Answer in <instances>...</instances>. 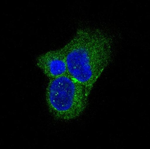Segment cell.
<instances>
[{
    "mask_svg": "<svg viewBox=\"0 0 150 149\" xmlns=\"http://www.w3.org/2000/svg\"><path fill=\"white\" fill-rule=\"evenodd\" d=\"M113 42L112 36L102 29L81 28L64 47L68 75L88 97L112 61Z\"/></svg>",
    "mask_w": 150,
    "mask_h": 149,
    "instance_id": "obj_1",
    "label": "cell"
},
{
    "mask_svg": "<svg viewBox=\"0 0 150 149\" xmlns=\"http://www.w3.org/2000/svg\"><path fill=\"white\" fill-rule=\"evenodd\" d=\"M46 98L51 114L64 121L80 116L86 108L88 100L82 87L68 74L50 80Z\"/></svg>",
    "mask_w": 150,
    "mask_h": 149,
    "instance_id": "obj_2",
    "label": "cell"
},
{
    "mask_svg": "<svg viewBox=\"0 0 150 149\" xmlns=\"http://www.w3.org/2000/svg\"><path fill=\"white\" fill-rule=\"evenodd\" d=\"M36 64L50 80L68 74L64 47L41 54Z\"/></svg>",
    "mask_w": 150,
    "mask_h": 149,
    "instance_id": "obj_3",
    "label": "cell"
}]
</instances>
